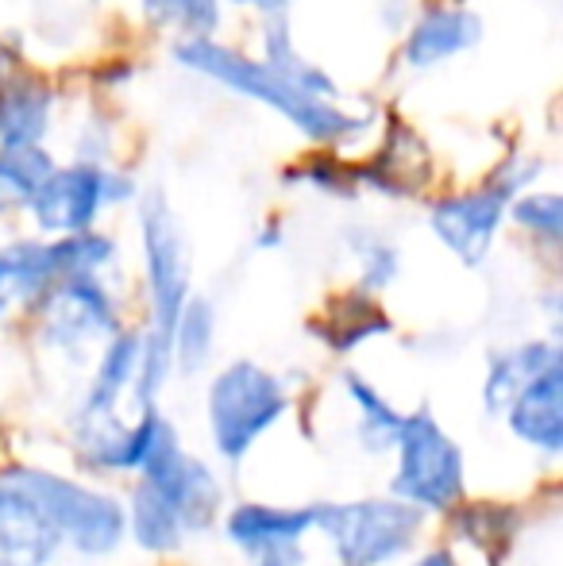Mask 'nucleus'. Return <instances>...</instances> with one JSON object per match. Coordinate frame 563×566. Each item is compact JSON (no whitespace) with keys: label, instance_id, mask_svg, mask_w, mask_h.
<instances>
[{"label":"nucleus","instance_id":"1","mask_svg":"<svg viewBox=\"0 0 563 566\" xmlns=\"http://www.w3.org/2000/svg\"><path fill=\"white\" fill-rule=\"evenodd\" d=\"M174 62L189 74L217 82L225 90L240 93V97L256 101V105L271 108L282 119H290L305 139L321 143V147H336V143L352 139L355 132L371 124L367 116H355L347 108H340L336 101L305 93L301 85H293L290 77H282L271 62L248 59L236 46L217 43L212 35H186L181 43H174Z\"/></svg>","mask_w":563,"mask_h":566},{"label":"nucleus","instance_id":"2","mask_svg":"<svg viewBox=\"0 0 563 566\" xmlns=\"http://www.w3.org/2000/svg\"><path fill=\"white\" fill-rule=\"evenodd\" d=\"M139 235L150 290V336H143V355L170 363V332L189 297V254L163 193H147L139 201Z\"/></svg>","mask_w":563,"mask_h":566},{"label":"nucleus","instance_id":"3","mask_svg":"<svg viewBox=\"0 0 563 566\" xmlns=\"http://www.w3.org/2000/svg\"><path fill=\"white\" fill-rule=\"evenodd\" d=\"M0 482L15 485L39 505V513L59 528L62 539L85 555H108L124 539V509L113 497L97 490H85L66 478H54L35 467H12L0 470Z\"/></svg>","mask_w":563,"mask_h":566},{"label":"nucleus","instance_id":"4","mask_svg":"<svg viewBox=\"0 0 563 566\" xmlns=\"http://www.w3.org/2000/svg\"><path fill=\"white\" fill-rule=\"evenodd\" d=\"M425 513L409 501H352L316 505L313 524L329 532L344 566H383L409 552Z\"/></svg>","mask_w":563,"mask_h":566},{"label":"nucleus","instance_id":"5","mask_svg":"<svg viewBox=\"0 0 563 566\" xmlns=\"http://www.w3.org/2000/svg\"><path fill=\"white\" fill-rule=\"evenodd\" d=\"M285 405L290 397H285L282 381L263 366L243 358V363L220 370L209 389V424L217 451L232 462L243 459L251 443L282 417Z\"/></svg>","mask_w":563,"mask_h":566},{"label":"nucleus","instance_id":"6","mask_svg":"<svg viewBox=\"0 0 563 566\" xmlns=\"http://www.w3.org/2000/svg\"><path fill=\"white\" fill-rule=\"evenodd\" d=\"M398 474H394V493L417 509L448 513L463 497V459L459 448L444 436V428L428 417V409L402 417L398 428Z\"/></svg>","mask_w":563,"mask_h":566},{"label":"nucleus","instance_id":"7","mask_svg":"<svg viewBox=\"0 0 563 566\" xmlns=\"http://www.w3.org/2000/svg\"><path fill=\"white\" fill-rule=\"evenodd\" d=\"M513 197H518V189L494 170V178L482 181L479 189L436 201L428 212V228L463 266H479L494 247V235L510 212Z\"/></svg>","mask_w":563,"mask_h":566},{"label":"nucleus","instance_id":"8","mask_svg":"<svg viewBox=\"0 0 563 566\" xmlns=\"http://www.w3.org/2000/svg\"><path fill=\"white\" fill-rule=\"evenodd\" d=\"M23 209L46 235L90 231L101 212L108 209V166L90 163V158L54 166L43 186L23 201Z\"/></svg>","mask_w":563,"mask_h":566},{"label":"nucleus","instance_id":"9","mask_svg":"<svg viewBox=\"0 0 563 566\" xmlns=\"http://www.w3.org/2000/svg\"><path fill=\"white\" fill-rule=\"evenodd\" d=\"M39 301H43V332L54 347L77 350L82 343L121 332L116 305L105 285L97 282V274L62 277Z\"/></svg>","mask_w":563,"mask_h":566},{"label":"nucleus","instance_id":"10","mask_svg":"<svg viewBox=\"0 0 563 566\" xmlns=\"http://www.w3.org/2000/svg\"><path fill=\"white\" fill-rule=\"evenodd\" d=\"M313 528V509L240 505L228 516V536L256 566H301V536Z\"/></svg>","mask_w":563,"mask_h":566},{"label":"nucleus","instance_id":"11","mask_svg":"<svg viewBox=\"0 0 563 566\" xmlns=\"http://www.w3.org/2000/svg\"><path fill=\"white\" fill-rule=\"evenodd\" d=\"M482 20L471 8L459 4H432L409 28L406 43H402V59L409 70H436L444 62L459 59L463 51L479 46Z\"/></svg>","mask_w":563,"mask_h":566},{"label":"nucleus","instance_id":"12","mask_svg":"<svg viewBox=\"0 0 563 566\" xmlns=\"http://www.w3.org/2000/svg\"><path fill=\"white\" fill-rule=\"evenodd\" d=\"M62 536L39 505L15 485L0 482V566H46Z\"/></svg>","mask_w":563,"mask_h":566},{"label":"nucleus","instance_id":"13","mask_svg":"<svg viewBox=\"0 0 563 566\" xmlns=\"http://www.w3.org/2000/svg\"><path fill=\"white\" fill-rule=\"evenodd\" d=\"M510 428L533 448L556 454L563 448V370L560 358L544 366L536 378L521 386V394L510 401Z\"/></svg>","mask_w":563,"mask_h":566},{"label":"nucleus","instance_id":"14","mask_svg":"<svg viewBox=\"0 0 563 566\" xmlns=\"http://www.w3.org/2000/svg\"><path fill=\"white\" fill-rule=\"evenodd\" d=\"M54 116V90L39 74H8L0 82V147L43 143Z\"/></svg>","mask_w":563,"mask_h":566},{"label":"nucleus","instance_id":"15","mask_svg":"<svg viewBox=\"0 0 563 566\" xmlns=\"http://www.w3.org/2000/svg\"><path fill=\"white\" fill-rule=\"evenodd\" d=\"M147 482L163 485V493L178 509V521L186 532H205L217 521L220 509V485L212 470L201 459H181L166 478H147Z\"/></svg>","mask_w":563,"mask_h":566},{"label":"nucleus","instance_id":"16","mask_svg":"<svg viewBox=\"0 0 563 566\" xmlns=\"http://www.w3.org/2000/svg\"><path fill=\"white\" fill-rule=\"evenodd\" d=\"M313 332L329 343L336 355H347V350H355L363 339L371 336H386L390 332V321H386V313L378 308V301L371 297L367 290H355V293H344V297H336L329 308H324V316L313 324Z\"/></svg>","mask_w":563,"mask_h":566},{"label":"nucleus","instance_id":"17","mask_svg":"<svg viewBox=\"0 0 563 566\" xmlns=\"http://www.w3.org/2000/svg\"><path fill=\"white\" fill-rule=\"evenodd\" d=\"M139 350H143V336H136V332H116L105 358H101V370H97V378H93L90 397H85L82 420H113V409H116V401H121V394L136 381Z\"/></svg>","mask_w":563,"mask_h":566},{"label":"nucleus","instance_id":"18","mask_svg":"<svg viewBox=\"0 0 563 566\" xmlns=\"http://www.w3.org/2000/svg\"><path fill=\"white\" fill-rule=\"evenodd\" d=\"M560 358V350L552 343H521L513 350H502V355L490 358V374H487V409L490 412H505L510 401L521 394L529 378L552 366Z\"/></svg>","mask_w":563,"mask_h":566},{"label":"nucleus","instance_id":"19","mask_svg":"<svg viewBox=\"0 0 563 566\" xmlns=\"http://www.w3.org/2000/svg\"><path fill=\"white\" fill-rule=\"evenodd\" d=\"M267 15H271V20H267V31H263V62H271L282 77H290V82L301 85L305 93H316V97L336 101L340 97L336 82H332V77L324 74L316 62H309L305 54L293 46L285 12H267Z\"/></svg>","mask_w":563,"mask_h":566},{"label":"nucleus","instance_id":"20","mask_svg":"<svg viewBox=\"0 0 563 566\" xmlns=\"http://www.w3.org/2000/svg\"><path fill=\"white\" fill-rule=\"evenodd\" d=\"M132 532L147 552H174L186 536L178 521V509L174 501L163 493V485L155 482H143L136 485V501H132Z\"/></svg>","mask_w":563,"mask_h":566},{"label":"nucleus","instance_id":"21","mask_svg":"<svg viewBox=\"0 0 563 566\" xmlns=\"http://www.w3.org/2000/svg\"><path fill=\"white\" fill-rule=\"evenodd\" d=\"M212 336H217V313L205 297H186L178 321L170 332V355L178 358L181 370H197L209 358Z\"/></svg>","mask_w":563,"mask_h":566},{"label":"nucleus","instance_id":"22","mask_svg":"<svg viewBox=\"0 0 563 566\" xmlns=\"http://www.w3.org/2000/svg\"><path fill=\"white\" fill-rule=\"evenodd\" d=\"M54 158L43 143H23V147H0V189L12 205H23L39 186L46 181V174L54 170Z\"/></svg>","mask_w":563,"mask_h":566},{"label":"nucleus","instance_id":"23","mask_svg":"<svg viewBox=\"0 0 563 566\" xmlns=\"http://www.w3.org/2000/svg\"><path fill=\"white\" fill-rule=\"evenodd\" d=\"M344 386H347L352 401L359 405V412H363V424H359L363 443H367V448L375 451V454H383L394 440H398L402 417L383 401V397L375 394V389L367 386V381L359 378V374H344Z\"/></svg>","mask_w":563,"mask_h":566},{"label":"nucleus","instance_id":"24","mask_svg":"<svg viewBox=\"0 0 563 566\" xmlns=\"http://www.w3.org/2000/svg\"><path fill=\"white\" fill-rule=\"evenodd\" d=\"M155 28H181L186 35H212L220 23V0H143Z\"/></svg>","mask_w":563,"mask_h":566},{"label":"nucleus","instance_id":"25","mask_svg":"<svg viewBox=\"0 0 563 566\" xmlns=\"http://www.w3.org/2000/svg\"><path fill=\"white\" fill-rule=\"evenodd\" d=\"M505 217L518 228L533 231L536 239L556 247L563 235V197L560 193H518Z\"/></svg>","mask_w":563,"mask_h":566},{"label":"nucleus","instance_id":"26","mask_svg":"<svg viewBox=\"0 0 563 566\" xmlns=\"http://www.w3.org/2000/svg\"><path fill=\"white\" fill-rule=\"evenodd\" d=\"M352 251L359 259V282L367 293H378L398 277V251L371 231H352Z\"/></svg>","mask_w":563,"mask_h":566},{"label":"nucleus","instance_id":"27","mask_svg":"<svg viewBox=\"0 0 563 566\" xmlns=\"http://www.w3.org/2000/svg\"><path fill=\"white\" fill-rule=\"evenodd\" d=\"M293 178L321 189V193H336V197H347L355 186V174H347L344 166L332 163V158H313V163H305V170H298Z\"/></svg>","mask_w":563,"mask_h":566},{"label":"nucleus","instance_id":"28","mask_svg":"<svg viewBox=\"0 0 563 566\" xmlns=\"http://www.w3.org/2000/svg\"><path fill=\"white\" fill-rule=\"evenodd\" d=\"M8 74H15V51L0 39V82H4Z\"/></svg>","mask_w":563,"mask_h":566},{"label":"nucleus","instance_id":"29","mask_svg":"<svg viewBox=\"0 0 563 566\" xmlns=\"http://www.w3.org/2000/svg\"><path fill=\"white\" fill-rule=\"evenodd\" d=\"M417 566H459V563H456V555H451V552H444V547H436V552H428L425 559L417 563Z\"/></svg>","mask_w":563,"mask_h":566},{"label":"nucleus","instance_id":"30","mask_svg":"<svg viewBox=\"0 0 563 566\" xmlns=\"http://www.w3.org/2000/svg\"><path fill=\"white\" fill-rule=\"evenodd\" d=\"M220 4H232V8H259V12H271V0H220Z\"/></svg>","mask_w":563,"mask_h":566},{"label":"nucleus","instance_id":"31","mask_svg":"<svg viewBox=\"0 0 563 566\" xmlns=\"http://www.w3.org/2000/svg\"><path fill=\"white\" fill-rule=\"evenodd\" d=\"M8 209H12V201H8V197H4V189H0V217H4Z\"/></svg>","mask_w":563,"mask_h":566},{"label":"nucleus","instance_id":"32","mask_svg":"<svg viewBox=\"0 0 563 566\" xmlns=\"http://www.w3.org/2000/svg\"><path fill=\"white\" fill-rule=\"evenodd\" d=\"M285 4H290V0H271V12H285Z\"/></svg>","mask_w":563,"mask_h":566},{"label":"nucleus","instance_id":"33","mask_svg":"<svg viewBox=\"0 0 563 566\" xmlns=\"http://www.w3.org/2000/svg\"><path fill=\"white\" fill-rule=\"evenodd\" d=\"M4 305H8V297H4V290H0V313H4Z\"/></svg>","mask_w":563,"mask_h":566},{"label":"nucleus","instance_id":"34","mask_svg":"<svg viewBox=\"0 0 563 566\" xmlns=\"http://www.w3.org/2000/svg\"><path fill=\"white\" fill-rule=\"evenodd\" d=\"M0 290H4V282H0Z\"/></svg>","mask_w":563,"mask_h":566}]
</instances>
